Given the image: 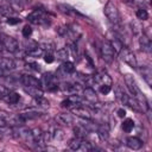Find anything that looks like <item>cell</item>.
Listing matches in <instances>:
<instances>
[{
	"label": "cell",
	"mask_w": 152,
	"mask_h": 152,
	"mask_svg": "<svg viewBox=\"0 0 152 152\" xmlns=\"http://www.w3.org/2000/svg\"><path fill=\"white\" fill-rule=\"evenodd\" d=\"M71 112H72V114H75L76 116H78V118H81V119L91 120V114H93V112L90 110V108L84 107V106H81V103L74 106V107L71 108Z\"/></svg>",
	"instance_id": "cell-8"
},
{
	"label": "cell",
	"mask_w": 152,
	"mask_h": 152,
	"mask_svg": "<svg viewBox=\"0 0 152 152\" xmlns=\"http://www.w3.org/2000/svg\"><path fill=\"white\" fill-rule=\"evenodd\" d=\"M0 39L2 40V44L7 51H10V52H17L18 51L19 44H18L17 39H14L11 36H7V34H2Z\"/></svg>",
	"instance_id": "cell-7"
},
{
	"label": "cell",
	"mask_w": 152,
	"mask_h": 152,
	"mask_svg": "<svg viewBox=\"0 0 152 152\" xmlns=\"http://www.w3.org/2000/svg\"><path fill=\"white\" fill-rule=\"evenodd\" d=\"M118 115H119L120 118H125V116H126V110H125L124 108L118 109Z\"/></svg>",
	"instance_id": "cell-36"
},
{
	"label": "cell",
	"mask_w": 152,
	"mask_h": 152,
	"mask_svg": "<svg viewBox=\"0 0 152 152\" xmlns=\"http://www.w3.org/2000/svg\"><path fill=\"white\" fill-rule=\"evenodd\" d=\"M39 46H40L42 50H45L46 52H51L55 49V45L52 43H42Z\"/></svg>",
	"instance_id": "cell-30"
},
{
	"label": "cell",
	"mask_w": 152,
	"mask_h": 152,
	"mask_svg": "<svg viewBox=\"0 0 152 152\" xmlns=\"http://www.w3.org/2000/svg\"><path fill=\"white\" fill-rule=\"evenodd\" d=\"M139 44L141 46V50L146 51V52H150L151 51V39L142 33V36L139 38Z\"/></svg>",
	"instance_id": "cell-18"
},
{
	"label": "cell",
	"mask_w": 152,
	"mask_h": 152,
	"mask_svg": "<svg viewBox=\"0 0 152 152\" xmlns=\"http://www.w3.org/2000/svg\"><path fill=\"white\" fill-rule=\"evenodd\" d=\"M7 24H11V25H15V24H18V23H20V19L19 18H17V17H10V18H7Z\"/></svg>",
	"instance_id": "cell-34"
},
{
	"label": "cell",
	"mask_w": 152,
	"mask_h": 152,
	"mask_svg": "<svg viewBox=\"0 0 152 152\" xmlns=\"http://www.w3.org/2000/svg\"><path fill=\"white\" fill-rule=\"evenodd\" d=\"M103 12H104L106 18L110 23H113V24H119L120 23V13H119V10H118V7L112 1H108L104 5Z\"/></svg>",
	"instance_id": "cell-3"
},
{
	"label": "cell",
	"mask_w": 152,
	"mask_h": 152,
	"mask_svg": "<svg viewBox=\"0 0 152 152\" xmlns=\"http://www.w3.org/2000/svg\"><path fill=\"white\" fill-rule=\"evenodd\" d=\"M0 69L2 71H11L15 69V63L13 59L7 57H0Z\"/></svg>",
	"instance_id": "cell-16"
},
{
	"label": "cell",
	"mask_w": 152,
	"mask_h": 152,
	"mask_svg": "<svg viewBox=\"0 0 152 152\" xmlns=\"http://www.w3.org/2000/svg\"><path fill=\"white\" fill-rule=\"evenodd\" d=\"M118 53H119V56H120L121 61H124V62H125L126 64H128L131 68L137 69V66H138L137 58H135L134 53H133L128 48H126V46H124V45H122Z\"/></svg>",
	"instance_id": "cell-4"
},
{
	"label": "cell",
	"mask_w": 152,
	"mask_h": 152,
	"mask_svg": "<svg viewBox=\"0 0 152 152\" xmlns=\"http://www.w3.org/2000/svg\"><path fill=\"white\" fill-rule=\"evenodd\" d=\"M40 84L44 86V88L46 90H49V91H55L59 87L58 81H57V77L53 76L51 72H48V74H44L43 75V78L40 81Z\"/></svg>",
	"instance_id": "cell-5"
},
{
	"label": "cell",
	"mask_w": 152,
	"mask_h": 152,
	"mask_svg": "<svg viewBox=\"0 0 152 152\" xmlns=\"http://www.w3.org/2000/svg\"><path fill=\"white\" fill-rule=\"evenodd\" d=\"M8 1V5L15 11V12H19L23 10V4H21V0H7Z\"/></svg>",
	"instance_id": "cell-25"
},
{
	"label": "cell",
	"mask_w": 152,
	"mask_h": 152,
	"mask_svg": "<svg viewBox=\"0 0 152 152\" xmlns=\"http://www.w3.org/2000/svg\"><path fill=\"white\" fill-rule=\"evenodd\" d=\"M27 65H31V68L34 69L36 71H39V70H40V68H39V65H38L37 63H28Z\"/></svg>",
	"instance_id": "cell-37"
},
{
	"label": "cell",
	"mask_w": 152,
	"mask_h": 152,
	"mask_svg": "<svg viewBox=\"0 0 152 152\" xmlns=\"http://www.w3.org/2000/svg\"><path fill=\"white\" fill-rule=\"evenodd\" d=\"M25 91H26V93H28L31 96H33V99H34V97H37V96H40V95H43V91L40 90V88L25 87Z\"/></svg>",
	"instance_id": "cell-24"
},
{
	"label": "cell",
	"mask_w": 152,
	"mask_h": 152,
	"mask_svg": "<svg viewBox=\"0 0 152 152\" xmlns=\"http://www.w3.org/2000/svg\"><path fill=\"white\" fill-rule=\"evenodd\" d=\"M140 25L138 24V23H135V21H132V30H133V32L135 33V34H138L139 32H140Z\"/></svg>",
	"instance_id": "cell-35"
},
{
	"label": "cell",
	"mask_w": 152,
	"mask_h": 152,
	"mask_svg": "<svg viewBox=\"0 0 152 152\" xmlns=\"http://www.w3.org/2000/svg\"><path fill=\"white\" fill-rule=\"evenodd\" d=\"M61 71H63L65 75H70V74H74L75 72V65L74 63L71 62H68V61H64L61 65Z\"/></svg>",
	"instance_id": "cell-19"
},
{
	"label": "cell",
	"mask_w": 152,
	"mask_h": 152,
	"mask_svg": "<svg viewBox=\"0 0 152 152\" xmlns=\"http://www.w3.org/2000/svg\"><path fill=\"white\" fill-rule=\"evenodd\" d=\"M19 116H20V119L24 121V122H26L27 120H32V119H37V118H39L40 115H42V113L40 112H38V110H36V109H26V110H24V112H21L20 114H18Z\"/></svg>",
	"instance_id": "cell-10"
},
{
	"label": "cell",
	"mask_w": 152,
	"mask_h": 152,
	"mask_svg": "<svg viewBox=\"0 0 152 152\" xmlns=\"http://www.w3.org/2000/svg\"><path fill=\"white\" fill-rule=\"evenodd\" d=\"M56 56H57V58H58L59 61H66V58H68V56H69L68 49L63 48V49H59V50H57V53H56Z\"/></svg>",
	"instance_id": "cell-27"
},
{
	"label": "cell",
	"mask_w": 152,
	"mask_h": 152,
	"mask_svg": "<svg viewBox=\"0 0 152 152\" xmlns=\"http://www.w3.org/2000/svg\"><path fill=\"white\" fill-rule=\"evenodd\" d=\"M133 127H134V121L132 120V119H126L124 122H122V129L125 131V132H131L132 129H133Z\"/></svg>",
	"instance_id": "cell-26"
},
{
	"label": "cell",
	"mask_w": 152,
	"mask_h": 152,
	"mask_svg": "<svg viewBox=\"0 0 152 152\" xmlns=\"http://www.w3.org/2000/svg\"><path fill=\"white\" fill-rule=\"evenodd\" d=\"M140 72H141L142 78L146 81V83H147L148 86H151V77H152V72H151L150 66H142V69L140 70Z\"/></svg>",
	"instance_id": "cell-21"
},
{
	"label": "cell",
	"mask_w": 152,
	"mask_h": 152,
	"mask_svg": "<svg viewBox=\"0 0 152 152\" xmlns=\"http://www.w3.org/2000/svg\"><path fill=\"white\" fill-rule=\"evenodd\" d=\"M93 77H94L95 84H100V86L101 84H110L112 86V80H110L109 75L106 71H101V72L94 75Z\"/></svg>",
	"instance_id": "cell-11"
},
{
	"label": "cell",
	"mask_w": 152,
	"mask_h": 152,
	"mask_svg": "<svg viewBox=\"0 0 152 152\" xmlns=\"http://www.w3.org/2000/svg\"><path fill=\"white\" fill-rule=\"evenodd\" d=\"M81 97L77 95V94H72V95H70L66 100H64V101H62V107H66V108H72L74 106H76V104H80L81 103Z\"/></svg>",
	"instance_id": "cell-15"
},
{
	"label": "cell",
	"mask_w": 152,
	"mask_h": 152,
	"mask_svg": "<svg viewBox=\"0 0 152 152\" xmlns=\"http://www.w3.org/2000/svg\"><path fill=\"white\" fill-rule=\"evenodd\" d=\"M83 97H84L88 102H90V103H96V102L99 101L97 95H96V91H95L91 87H86V88L83 89Z\"/></svg>",
	"instance_id": "cell-13"
},
{
	"label": "cell",
	"mask_w": 152,
	"mask_h": 152,
	"mask_svg": "<svg viewBox=\"0 0 152 152\" xmlns=\"http://www.w3.org/2000/svg\"><path fill=\"white\" fill-rule=\"evenodd\" d=\"M125 1H126L128 5H133V4H134V0H125Z\"/></svg>",
	"instance_id": "cell-39"
},
{
	"label": "cell",
	"mask_w": 152,
	"mask_h": 152,
	"mask_svg": "<svg viewBox=\"0 0 152 152\" xmlns=\"http://www.w3.org/2000/svg\"><path fill=\"white\" fill-rule=\"evenodd\" d=\"M100 50H101V56L106 62H108V63L113 62L115 50H114V48H113V45L110 44L109 40H102Z\"/></svg>",
	"instance_id": "cell-6"
},
{
	"label": "cell",
	"mask_w": 152,
	"mask_h": 152,
	"mask_svg": "<svg viewBox=\"0 0 152 152\" xmlns=\"http://www.w3.org/2000/svg\"><path fill=\"white\" fill-rule=\"evenodd\" d=\"M2 100L4 101H6L7 103H10V104H15L19 100H20V96H19V94L18 93H15V91H13V90H6V93L4 94V96H2Z\"/></svg>",
	"instance_id": "cell-14"
},
{
	"label": "cell",
	"mask_w": 152,
	"mask_h": 152,
	"mask_svg": "<svg viewBox=\"0 0 152 152\" xmlns=\"http://www.w3.org/2000/svg\"><path fill=\"white\" fill-rule=\"evenodd\" d=\"M27 19H28V21H31L32 24H36V25H43V26L50 25V19H49V17H46V14L43 10H34L33 12H31L27 15Z\"/></svg>",
	"instance_id": "cell-2"
},
{
	"label": "cell",
	"mask_w": 152,
	"mask_h": 152,
	"mask_svg": "<svg viewBox=\"0 0 152 152\" xmlns=\"http://www.w3.org/2000/svg\"><path fill=\"white\" fill-rule=\"evenodd\" d=\"M0 14L6 17V18H10V17H14L15 14V11L10 6V5H0Z\"/></svg>",
	"instance_id": "cell-20"
},
{
	"label": "cell",
	"mask_w": 152,
	"mask_h": 152,
	"mask_svg": "<svg viewBox=\"0 0 152 152\" xmlns=\"http://www.w3.org/2000/svg\"><path fill=\"white\" fill-rule=\"evenodd\" d=\"M42 53H43V50L40 49L39 45H36V46L30 48V49L27 50V55H28V56H32V57H39Z\"/></svg>",
	"instance_id": "cell-23"
},
{
	"label": "cell",
	"mask_w": 152,
	"mask_h": 152,
	"mask_svg": "<svg viewBox=\"0 0 152 152\" xmlns=\"http://www.w3.org/2000/svg\"><path fill=\"white\" fill-rule=\"evenodd\" d=\"M21 33H23V36H24L25 38H28V37L32 34V28H31V26H30V25H25V26L23 27Z\"/></svg>",
	"instance_id": "cell-31"
},
{
	"label": "cell",
	"mask_w": 152,
	"mask_h": 152,
	"mask_svg": "<svg viewBox=\"0 0 152 152\" xmlns=\"http://www.w3.org/2000/svg\"><path fill=\"white\" fill-rule=\"evenodd\" d=\"M125 83H126V86H127V88H128V90H129L132 97H134V99L140 103L142 110L145 112L146 109H148V102H147V99L145 97V95H144L142 91L140 90L139 86L137 84V82H135V80L133 78L132 75H129V74L125 75Z\"/></svg>",
	"instance_id": "cell-1"
},
{
	"label": "cell",
	"mask_w": 152,
	"mask_h": 152,
	"mask_svg": "<svg viewBox=\"0 0 152 152\" xmlns=\"http://www.w3.org/2000/svg\"><path fill=\"white\" fill-rule=\"evenodd\" d=\"M114 94H115L116 99H118L120 102H122L124 104H126V103H127V101H128L129 96H128V95H127V93L124 90V88H121L120 86H115V88H114Z\"/></svg>",
	"instance_id": "cell-17"
},
{
	"label": "cell",
	"mask_w": 152,
	"mask_h": 152,
	"mask_svg": "<svg viewBox=\"0 0 152 152\" xmlns=\"http://www.w3.org/2000/svg\"><path fill=\"white\" fill-rule=\"evenodd\" d=\"M126 145L128 148H131L133 151H138L142 147V140L139 139L138 137H129L126 139Z\"/></svg>",
	"instance_id": "cell-12"
},
{
	"label": "cell",
	"mask_w": 152,
	"mask_h": 152,
	"mask_svg": "<svg viewBox=\"0 0 152 152\" xmlns=\"http://www.w3.org/2000/svg\"><path fill=\"white\" fill-rule=\"evenodd\" d=\"M137 18L140 20H147L148 19V13L145 8H138L137 10Z\"/></svg>",
	"instance_id": "cell-28"
},
{
	"label": "cell",
	"mask_w": 152,
	"mask_h": 152,
	"mask_svg": "<svg viewBox=\"0 0 152 152\" xmlns=\"http://www.w3.org/2000/svg\"><path fill=\"white\" fill-rule=\"evenodd\" d=\"M34 101H36V103L38 104V107H42V108H49V106H50V102H49L43 95L34 97Z\"/></svg>",
	"instance_id": "cell-22"
},
{
	"label": "cell",
	"mask_w": 152,
	"mask_h": 152,
	"mask_svg": "<svg viewBox=\"0 0 152 152\" xmlns=\"http://www.w3.org/2000/svg\"><path fill=\"white\" fill-rule=\"evenodd\" d=\"M20 82L23 83L24 87H32V88H40V87H42L40 81H39L38 78H36L34 76L28 75V74L21 75V77H20Z\"/></svg>",
	"instance_id": "cell-9"
},
{
	"label": "cell",
	"mask_w": 152,
	"mask_h": 152,
	"mask_svg": "<svg viewBox=\"0 0 152 152\" xmlns=\"http://www.w3.org/2000/svg\"><path fill=\"white\" fill-rule=\"evenodd\" d=\"M110 90H112V86H110V84H101V86H100V91H101L103 95H107Z\"/></svg>",
	"instance_id": "cell-32"
},
{
	"label": "cell",
	"mask_w": 152,
	"mask_h": 152,
	"mask_svg": "<svg viewBox=\"0 0 152 152\" xmlns=\"http://www.w3.org/2000/svg\"><path fill=\"white\" fill-rule=\"evenodd\" d=\"M58 120H59L62 124H64V125H70V124L72 122V116L69 115V114H61V115L58 116Z\"/></svg>",
	"instance_id": "cell-29"
},
{
	"label": "cell",
	"mask_w": 152,
	"mask_h": 152,
	"mask_svg": "<svg viewBox=\"0 0 152 152\" xmlns=\"http://www.w3.org/2000/svg\"><path fill=\"white\" fill-rule=\"evenodd\" d=\"M4 49H5V46H4V44H2V40L0 39V52H2Z\"/></svg>",
	"instance_id": "cell-38"
},
{
	"label": "cell",
	"mask_w": 152,
	"mask_h": 152,
	"mask_svg": "<svg viewBox=\"0 0 152 152\" xmlns=\"http://www.w3.org/2000/svg\"><path fill=\"white\" fill-rule=\"evenodd\" d=\"M44 61H45L46 63H52V62L55 61V57H53L52 52H45V55H44Z\"/></svg>",
	"instance_id": "cell-33"
}]
</instances>
